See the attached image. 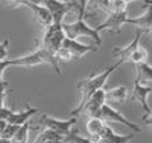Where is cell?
<instances>
[{
	"instance_id": "cell-1",
	"label": "cell",
	"mask_w": 152,
	"mask_h": 143,
	"mask_svg": "<svg viewBox=\"0 0 152 143\" xmlns=\"http://www.w3.org/2000/svg\"><path fill=\"white\" fill-rule=\"evenodd\" d=\"M87 4L88 3L86 0H79V1H75V8L74 10L77 13V20L74 21V23H63L61 27H63V31L66 37L68 39H74L76 40V37L80 36H88L96 43V45L99 47L102 44V37H100L99 32L95 31V28H91L89 26H87L86 21H84V16H86V11H87Z\"/></svg>"
},
{
	"instance_id": "cell-2",
	"label": "cell",
	"mask_w": 152,
	"mask_h": 143,
	"mask_svg": "<svg viewBox=\"0 0 152 143\" xmlns=\"http://www.w3.org/2000/svg\"><path fill=\"white\" fill-rule=\"evenodd\" d=\"M120 66H121V63L118 62V63L112 64L111 67H107V68L103 72H100V74H95V75H92V76L87 78V79H83V80H80V82H77V90L80 91L81 98H80L79 106L71 111V115H77L79 112H80L81 107L84 106V103H86L96 91L103 90V87H104L105 82L108 80V78L111 76V74H112L115 70H118Z\"/></svg>"
},
{
	"instance_id": "cell-3",
	"label": "cell",
	"mask_w": 152,
	"mask_h": 143,
	"mask_svg": "<svg viewBox=\"0 0 152 143\" xmlns=\"http://www.w3.org/2000/svg\"><path fill=\"white\" fill-rule=\"evenodd\" d=\"M43 63H48L53 67L56 72L60 75V67H59V62L56 59L55 54H51L50 51H47L45 48L40 47L36 52L29 54L27 56H21V58H16V59H11V67L12 66H20V67H34L37 64H43Z\"/></svg>"
},
{
	"instance_id": "cell-4",
	"label": "cell",
	"mask_w": 152,
	"mask_h": 143,
	"mask_svg": "<svg viewBox=\"0 0 152 143\" xmlns=\"http://www.w3.org/2000/svg\"><path fill=\"white\" fill-rule=\"evenodd\" d=\"M152 91V87L151 86H144V84H140L137 80L134 82V88H132V95H131V99L142 106V110H143V117H142V120L145 123V125L151 126L152 123V111H151V107L148 104L147 99H148V95L151 94Z\"/></svg>"
},
{
	"instance_id": "cell-5",
	"label": "cell",
	"mask_w": 152,
	"mask_h": 143,
	"mask_svg": "<svg viewBox=\"0 0 152 143\" xmlns=\"http://www.w3.org/2000/svg\"><path fill=\"white\" fill-rule=\"evenodd\" d=\"M63 23H52L44 32V36H43V42H42V47L45 48L47 51H50L51 54H55L60 50L61 43L66 39V35H64Z\"/></svg>"
},
{
	"instance_id": "cell-6",
	"label": "cell",
	"mask_w": 152,
	"mask_h": 143,
	"mask_svg": "<svg viewBox=\"0 0 152 143\" xmlns=\"http://www.w3.org/2000/svg\"><path fill=\"white\" fill-rule=\"evenodd\" d=\"M76 123V119L72 118L69 120H60V119H55V118L50 117L47 114H43L39 119L36 120V125L39 127H44L45 130H50L56 133L58 135H60L61 138L67 135V134L71 131L72 126Z\"/></svg>"
},
{
	"instance_id": "cell-7",
	"label": "cell",
	"mask_w": 152,
	"mask_h": 143,
	"mask_svg": "<svg viewBox=\"0 0 152 143\" xmlns=\"http://www.w3.org/2000/svg\"><path fill=\"white\" fill-rule=\"evenodd\" d=\"M40 111H42L40 109H34V107L29 106H27V109L23 110V111H18V112L12 111L10 109H5V107H1L0 109V120L8 123V125L21 126Z\"/></svg>"
},
{
	"instance_id": "cell-8",
	"label": "cell",
	"mask_w": 152,
	"mask_h": 143,
	"mask_svg": "<svg viewBox=\"0 0 152 143\" xmlns=\"http://www.w3.org/2000/svg\"><path fill=\"white\" fill-rule=\"evenodd\" d=\"M13 4H15V7H23V8H27L28 11H31L35 20L42 27H44L45 29L52 24V16H51L50 11H48L44 5H40L39 1L19 0V1H13Z\"/></svg>"
},
{
	"instance_id": "cell-9",
	"label": "cell",
	"mask_w": 152,
	"mask_h": 143,
	"mask_svg": "<svg viewBox=\"0 0 152 143\" xmlns=\"http://www.w3.org/2000/svg\"><path fill=\"white\" fill-rule=\"evenodd\" d=\"M128 10L127 11H121V12H113V13H108L107 19L103 21L100 26H97L95 28L96 32H102V31H108L111 34H120L121 27L126 24V20L128 19Z\"/></svg>"
},
{
	"instance_id": "cell-10",
	"label": "cell",
	"mask_w": 152,
	"mask_h": 143,
	"mask_svg": "<svg viewBox=\"0 0 152 143\" xmlns=\"http://www.w3.org/2000/svg\"><path fill=\"white\" fill-rule=\"evenodd\" d=\"M100 119L103 120V122L107 125V123H111V122H118V123H121V125H124L126 127L131 128L134 133H140V127L136 125V123L131 122V120H128L124 115H121V112L116 111L115 109H113L112 106H110V104L105 103L104 106L102 107V112H100Z\"/></svg>"
},
{
	"instance_id": "cell-11",
	"label": "cell",
	"mask_w": 152,
	"mask_h": 143,
	"mask_svg": "<svg viewBox=\"0 0 152 143\" xmlns=\"http://www.w3.org/2000/svg\"><path fill=\"white\" fill-rule=\"evenodd\" d=\"M43 4L52 16V23H63V19L67 12L75 8V1H56V0H43L39 1Z\"/></svg>"
},
{
	"instance_id": "cell-12",
	"label": "cell",
	"mask_w": 152,
	"mask_h": 143,
	"mask_svg": "<svg viewBox=\"0 0 152 143\" xmlns=\"http://www.w3.org/2000/svg\"><path fill=\"white\" fill-rule=\"evenodd\" d=\"M105 104L104 98V90H99L84 103L81 107L80 112H84L89 119H100V112H102V107ZM79 112V114H80Z\"/></svg>"
},
{
	"instance_id": "cell-13",
	"label": "cell",
	"mask_w": 152,
	"mask_h": 143,
	"mask_svg": "<svg viewBox=\"0 0 152 143\" xmlns=\"http://www.w3.org/2000/svg\"><path fill=\"white\" fill-rule=\"evenodd\" d=\"M61 50H64L69 56H71V60H75V59H81L84 55L89 52H97L96 45H87L83 44V43H79L77 40L74 39H66L61 43Z\"/></svg>"
},
{
	"instance_id": "cell-14",
	"label": "cell",
	"mask_w": 152,
	"mask_h": 143,
	"mask_svg": "<svg viewBox=\"0 0 152 143\" xmlns=\"http://www.w3.org/2000/svg\"><path fill=\"white\" fill-rule=\"evenodd\" d=\"M126 24H131V26L136 27L143 34H151V31H152V4L150 3L144 15L136 16V18H128L126 20Z\"/></svg>"
},
{
	"instance_id": "cell-15",
	"label": "cell",
	"mask_w": 152,
	"mask_h": 143,
	"mask_svg": "<svg viewBox=\"0 0 152 143\" xmlns=\"http://www.w3.org/2000/svg\"><path fill=\"white\" fill-rule=\"evenodd\" d=\"M143 32L137 31L136 32V36H135V39L132 40L131 43H129L127 47L124 48H119V47H115L112 50V55L113 56H118L119 59H120V63L124 64V63H128L129 62V58H131L132 55H134V52L137 50V48L140 47V37H142Z\"/></svg>"
},
{
	"instance_id": "cell-16",
	"label": "cell",
	"mask_w": 152,
	"mask_h": 143,
	"mask_svg": "<svg viewBox=\"0 0 152 143\" xmlns=\"http://www.w3.org/2000/svg\"><path fill=\"white\" fill-rule=\"evenodd\" d=\"M128 96V90L124 86H119V87H113V88H108L104 90V98H105V103H124L127 100Z\"/></svg>"
},
{
	"instance_id": "cell-17",
	"label": "cell",
	"mask_w": 152,
	"mask_h": 143,
	"mask_svg": "<svg viewBox=\"0 0 152 143\" xmlns=\"http://www.w3.org/2000/svg\"><path fill=\"white\" fill-rule=\"evenodd\" d=\"M94 4H96L99 8L104 10L108 15V13L127 11L129 1H123V0H111V1H108V0H105V1H95Z\"/></svg>"
},
{
	"instance_id": "cell-18",
	"label": "cell",
	"mask_w": 152,
	"mask_h": 143,
	"mask_svg": "<svg viewBox=\"0 0 152 143\" xmlns=\"http://www.w3.org/2000/svg\"><path fill=\"white\" fill-rule=\"evenodd\" d=\"M136 68V79L140 84L143 83H151L152 80V70H151V66L148 63H142V64H137L135 66Z\"/></svg>"
},
{
	"instance_id": "cell-19",
	"label": "cell",
	"mask_w": 152,
	"mask_h": 143,
	"mask_svg": "<svg viewBox=\"0 0 152 143\" xmlns=\"http://www.w3.org/2000/svg\"><path fill=\"white\" fill-rule=\"evenodd\" d=\"M28 133H29V120L26 122L24 125H21L20 127L18 128L16 134L12 136V139H11V143H27Z\"/></svg>"
},
{
	"instance_id": "cell-20",
	"label": "cell",
	"mask_w": 152,
	"mask_h": 143,
	"mask_svg": "<svg viewBox=\"0 0 152 143\" xmlns=\"http://www.w3.org/2000/svg\"><path fill=\"white\" fill-rule=\"evenodd\" d=\"M64 143H92L88 138H84V136L79 135V130L77 128H71L68 134L63 138Z\"/></svg>"
},
{
	"instance_id": "cell-21",
	"label": "cell",
	"mask_w": 152,
	"mask_h": 143,
	"mask_svg": "<svg viewBox=\"0 0 152 143\" xmlns=\"http://www.w3.org/2000/svg\"><path fill=\"white\" fill-rule=\"evenodd\" d=\"M20 127V126H13V125H5L4 130L1 131V134H0V139H5V141H11L12 139V136L16 134V131H18V128Z\"/></svg>"
},
{
	"instance_id": "cell-22",
	"label": "cell",
	"mask_w": 152,
	"mask_h": 143,
	"mask_svg": "<svg viewBox=\"0 0 152 143\" xmlns=\"http://www.w3.org/2000/svg\"><path fill=\"white\" fill-rule=\"evenodd\" d=\"M8 45H10V39H5L3 43H0V62L7 58L8 54Z\"/></svg>"
},
{
	"instance_id": "cell-23",
	"label": "cell",
	"mask_w": 152,
	"mask_h": 143,
	"mask_svg": "<svg viewBox=\"0 0 152 143\" xmlns=\"http://www.w3.org/2000/svg\"><path fill=\"white\" fill-rule=\"evenodd\" d=\"M8 67H11V59H4V60L0 62V83L3 82V72Z\"/></svg>"
},
{
	"instance_id": "cell-24",
	"label": "cell",
	"mask_w": 152,
	"mask_h": 143,
	"mask_svg": "<svg viewBox=\"0 0 152 143\" xmlns=\"http://www.w3.org/2000/svg\"><path fill=\"white\" fill-rule=\"evenodd\" d=\"M5 125H7V123H5V122H3V120H0V134H1V131L4 130Z\"/></svg>"
},
{
	"instance_id": "cell-25",
	"label": "cell",
	"mask_w": 152,
	"mask_h": 143,
	"mask_svg": "<svg viewBox=\"0 0 152 143\" xmlns=\"http://www.w3.org/2000/svg\"><path fill=\"white\" fill-rule=\"evenodd\" d=\"M0 143H11V141H5V139H0Z\"/></svg>"
}]
</instances>
